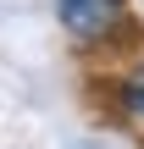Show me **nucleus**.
Returning a JSON list of instances; mask_svg holds the SVG:
<instances>
[{"label": "nucleus", "mask_w": 144, "mask_h": 149, "mask_svg": "<svg viewBox=\"0 0 144 149\" xmlns=\"http://www.w3.org/2000/svg\"><path fill=\"white\" fill-rule=\"evenodd\" d=\"M122 111H128L133 122H144V72H133V77L122 83Z\"/></svg>", "instance_id": "obj_2"}, {"label": "nucleus", "mask_w": 144, "mask_h": 149, "mask_svg": "<svg viewBox=\"0 0 144 149\" xmlns=\"http://www.w3.org/2000/svg\"><path fill=\"white\" fill-rule=\"evenodd\" d=\"M55 11H61V28H67L78 44H94V39L117 33L128 0H55Z\"/></svg>", "instance_id": "obj_1"}]
</instances>
